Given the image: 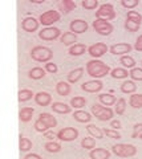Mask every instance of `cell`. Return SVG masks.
Returning <instances> with one entry per match:
<instances>
[{"label":"cell","mask_w":142,"mask_h":159,"mask_svg":"<svg viewBox=\"0 0 142 159\" xmlns=\"http://www.w3.org/2000/svg\"><path fill=\"white\" fill-rule=\"evenodd\" d=\"M112 69L110 66L105 64L104 61H101V60H90V61L86 62V73L88 76L93 77L94 80H98V78H102L108 76V74H110Z\"/></svg>","instance_id":"6da1fadb"},{"label":"cell","mask_w":142,"mask_h":159,"mask_svg":"<svg viewBox=\"0 0 142 159\" xmlns=\"http://www.w3.org/2000/svg\"><path fill=\"white\" fill-rule=\"evenodd\" d=\"M31 57H32V60H35L37 62H45L47 64L53 58V51L48 47L36 45V47L32 48Z\"/></svg>","instance_id":"7a4b0ae2"},{"label":"cell","mask_w":142,"mask_h":159,"mask_svg":"<svg viewBox=\"0 0 142 159\" xmlns=\"http://www.w3.org/2000/svg\"><path fill=\"white\" fill-rule=\"evenodd\" d=\"M92 114L94 116L98 121L101 122H106V121H112L113 119V116H114V110L112 107H108V106H104L101 103H94L90 109Z\"/></svg>","instance_id":"3957f363"},{"label":"cell","mask_w":142,"mask_h":159,"mask_svg":"<svg viewBox=\"0 0 142 159\" xmlns=\"http://www.w3.org/2000/svg\"><path fill=\"white\" fill-rule=\"evenodd\" d=\"M112 151L120 158H131L137 154V147L130 143H117L112 146Z\"/></svg>","instance_id":"277c9868"},{"label":"cell","mask_w":142,"mask_h":159,"mask_svg":"<svg viewBox=\"0 0 142 159\" xmlns=\"http://www.w3.org/2000/svg\"><path fill=\"white\" fill-rule=\"evenodd\" d=\"M60 17L61 15L58 11H55V9H48V11L43 12L39 17V21H40L41 25H44L45 28L48 27H53V24L60 21Z\"/></svg>","instance_id":"5b68a950"},{"label":"cell","mask_w":142,"mask_h":159,"mask_svg":"<svg viewBox=\"0 0 142 159\" xmlns=\"http://www.w3.org/2000/svg\"><path fill=\"white\" fill-rule=\"evenodd\" d=\"M96 19H102V20H106V21L114 20L116 19V11H114L113 4H110V3L101 4L98 7V9L96 11Z\"/></svg>","instance_id":"8992f818"},{"label":"cell","mask_w":142,"mask_h":159,"mask_svg":"<svg viewBox=\"0 0 142 159\" xmlns=\"http://www.w3.org/2000/svg\"><path fill=\"white\" fill-rule=\"evenodd\" d=\"M92 25H93V29L98 34H101V36H109L114 29L113 24L110 21H106V20H102V19H96Z\"/></svg>","instance_id":"52a82bcc"},{"label":"cell","mask_w":142,"mask_h":159,"mask_svg":"<svg viewBox=\"0 0 142 159\" xmlns=\"http://www.w3.org/2000/svg\"><path fill=\"white\" fill-rule=\"evenodd\" d=\"M57 138L62 142H72L78 138V130L76 127H62L57 131Z\"/></svg>","instance_id":"ba28073f"},{"label":"cell","mask_w":142,"mask_h":159,"mask_svg":"<svg viewBox=\"0 0 142 159\" xmlns=\"http://www.w3.org/2000/svg\"><path fill=\"white\" fill-rule=\"evenodd\" d=\"M39 37L44 41H53V40L61 37V31L56 27H48L39 32Z\"/></svg>","instance_id":"9c48e42d"},{"label":"cell","mask_w":142,"mask_h":159,"mask_svg":"<svg viewBox=\"0 0 142 159\" xmlns=\"http://www.w3.org/2000/svg\"><path fill=\"white\" fill-rule=\"evenodd\" d=\"M108 51H109V48H108V45L104 43H96L88 48V53H89L94 60L102 57Z\"/></svg>","instance_id":"30bf717a"},{"label":"cell","mask_w":142,"mask_h":159,"mask_svg":"<svg viewBox=\"0 0 142 159\" xmlns=\"http://www.w3.org/2000/svg\"><path fill=\"white\" fill-rule=\"evenodd\" d=\"M102 88H104V84L100 80H90L81 85V89L86 93H98L102 90Z\"/></svg>","instance_id":"8fae6325"},{"label":"cell","mask_w":142,"mask_h":159,"mask_svg":"<svg viewBox=\"0 0 142 159\" xmlns=\"http://www.w3.org/2000/svg\"><path fill=\"white\" fill-rule=\"evenodd\" d=\"M88 28H89V25H88V23L85 21V20L82 19H76V20H72L71 24H69V29L72 33L75 34H80V33H85L88 31Z\"/></svg>","instance_id":"7c38bea8"},{"label":"cell","mask_w":142,"mask_h":159,"mask_svg":"<svg viewBox=\"0 0 142 159\" xmlns=\"http://www.w3.org/2000/svg\"><path fill=\"white\" fill-rule=\"evenodd\" d=\"M130 51H131V45L129 43H118L109 48V52L114 54V56H125L126 53H130Z\"/></svg>","instance_id":"4fadbf2b"},{"label":"cell","mask_w":142,"mask_h":159,"mask_svg":"<svg viewBox=\"0 0 142 159\" xmlns=\"http://www.w3.org/2000/svg\"><path fill=\"white\" fill-rule=\"evenodd\" d=\"M39 25H40V21H39L37 19L32 17V16H28L21 21V28L25 32H29V33L36 32L39 29Z\"/></svg>","instance_id":"5bb4252c"},{"label":"cell","mask_w":142,"mask_h":159,"mask_svg":"<svg viewBox=\"0 0 142 159\" xmlns=\"http://www.w3.org/2000/svg\"><path fill=\"white\" fill-rule=\"evenodd\" d=\"M35 102L37 103L39 106H49V105H52V96L48 92H39V93H36L35 94Z\"/></svg>","instance_id":"9a60e30c"},{"label":"cell","mask_w":142,"mask_h":159,"mask_svg":"<svg viewBox=\"0 0 142 159\" xmlns=\"http://www.w3.org/2000/svg\"><path fill=\"white\" fill-rule=\"evenodd\" d=\"M89 158L90 159H109L110 151H108L106 148H102V147H96L93 150H90Z\"/></svg>","instance_id":"2e32d148"},{"label":"cell","mask_w":142,"mask_h":159,"mask_svg":"<svg viewBox=\"0 0 142 159\" xmlns=\"http://www.w3.org/2000/svg\"><path fill=\"white\" fill-rule=\"evenodd\" d=\"M39 119H40V121H41L48 129L56 127V125H57V119H56V117H53L51 113H41L40 116H39Z\"/></svg>","instance_id":"e0dca14e"},{"label":"cell","mask_w":142,"mask_h":159,"mask_svg":"<svg viewBox=\"0 0 142 159\" xmlns=\"http://www.w3.org/2000/svg\"><path fill=\"white\" fill-rule=\"evenodd\" d=\"M51 109L53 110V113L57 114H69L72 111V106L64 102H53L51 105Z\"/></svg>","instance_id":"ac0fdd59"},{"label":"cell","mask_w":142,"mask_h":159,"mask_svg":"<svg viewBox=\"0 0 142 159\" xmlns=\"http://www.w3.org/2000/svg\"><path fill=\"white\" fill-rule=\"evenodd\" d=\"M98 101H100L101 105L110 107V106L116 105L117 98H116V96H113V94H109V93H101V94H98Z\"/></svg>","instance_id":"d6986e66"},{"label":"cell","mask_w":142,"mask_h":159,"mask_svg":"<svg viewBox=\"0 0 142 159\" xmlns=\"http://www.w3.org/2000/svg\"><path fill=\"white\" fill-rule=\"evenodd\" d=\"M82 76H84V68H76L68 73L66 80L69 84H76L77 81H80Z\"/></svg>","instance_id":"ffe728a7"},{"label":"cell","mask_w":142,"mask_h":159,"mask_svg":"<svg viewBox=\"0 0 142 159\" xmlns=\"http://www.w3.org/2000/svg\"><path fill=\"white\" fill-rule=\"evenodd\" d=\"M71 84L68 82V81H58L57 82V85H56V92L58 96H61V97H66V96H69L71 94Z\"/></svg>","instance_id":"44dd1931"},{"label":"cell","mask_w":142,"mask_h":159,"mask_svg":"<svg viewBox=\"0 0 142 159\" xmlns=\"http://www.w3.org/2000/svg\"><path fill=\"white\" fill-rule=\"evenodd\" d=\"M60 41L64 44L65 47H72V45H75V44L77 43V34L75 33H72V32H64L61 34V37H60Z\"/></svg>","instance_id":"7402d4cb"},{"label":"cell","mask_w":142,"mask_h":159,"mask_svg":"<svg viewBox=\"0 0 142 159\" xmlns=\"http://www.w3.org/2000/svg\"><path fill=\"white\" fill-rule=\"evenodd\" d=\"M33 113H35V109L33 107L24 106L20 109V111H19V119H20L21 122H29L33 117Z\"/></svg>","instance_id":"603a6c76"},{"label":"cell","mask_w":142,"mask_h":159,"mask_svg":"<svg viewBox=\"0 0 142 159\" xmlns=\"http://www.w3.org/2000/svg\"><path fill=\"white\" fill-rule=\"evenodd\" d=\"M75 8H76V3L73 0H61L58 3V11H61V13L64 15H68Z\"/></svg>","instance_id":"cb8c5ba5"},{"label":"cell","mask_w":142,"mask_h":159,"mask_svg":"<svg viewBox=\"0 0 142 159\" xmlns=\"http://www.w3.org/2000/svg\"><path fill=\"white\" fill-rule=\"evenodd\" d=\"M73 118H75V121L80 122V123H89L92 119V116H90V113H88V111L76 110L73 113Z\"/></svg>","instance_id":"d4e9b609"},{"label":"cell","mask_w":142,"mask_h":159,"mask_svg":"<svg viewBox=\"0 0 142 159\" xmlns=\"http://www.w3.org/2000/svg\"><path fill=\"white\" fill-rule=\"evenodd\" d=\"M137 90V85L134 84L133 80H126L121 84V92L124 94H134Z\"/></svg>","instance_id":"484cf974"},{"label":"cell","mask_w":142,"mask_h":159,"mask_svg":"<svg viewBox=\"0 0 142 159\" xmlns=\"http://www.w3.org/2000/svg\"><path fill=\"white\" fill-rule=\"evenodd\" d=\"M86 130L88 133L90 134V137L93 138H96V139H102L104 138V131H102V129L98 127V126H96V125H93V123H89V125L86 126Z\"/></svg>","instance_id":"4316f807"},{"label":"cell","mask_w":142,"mask_h":159,"mask_svg":"<svg viewBox=\"0 0 142 159\" xmlns=\"http://www.w3.org/2000/svg\"><path fill=\"white\" fill-rule=\"evenodd\" d=\"M45 73H47L45 69H43L40 66H35L28 72V77L31 80H41L45 77Z\"/></svg>","instance_id":"83f0119b"},{"label":"cell","mask_w":142,"mask_h":159,"mask_svg":"<svg viewBox=\"0 0 142 159\" xmlns=\"http://www.w3.org/2000/svg\"><path fill=\"white\" fill-rule=\"evenodd\" d=\"M88 51V48L85 44H75V45H72L69 48V51H68V53L71 54V56H81V54H84L85 52Z\"/></svg>","instance_id":"f1b7e54d"},{"label":"cell","mask_w":142,"mask_h":159,"mask_svg":"<svg viewBox=\"0 0 142 159\" xmlns=\"http://www.w3.org/2000/svg\"><path fill=\"white\" fill-rule=\"evenodd\" d=\"M110 76L114 80H124V78H128L129 72L125 68H116V69H112Z\"/></svg>","instance_id":"f546056e"},{"label":"cell","mask_w":142,"mask_h":159,"mask_svg":"<svg viewBox=\"0 0 142 159\" xmlns=\"http://www.w3.org/2000/svg\"><path fill=\"white\" fill-rule=\"evenodd\" d=\"M32 147H33V143L29 138H25L23 135L19 137V148H20V151H24V152L29 151Z\"/></svg>","instance_id":"4dcf8cb0"},{"label":"cell","mask_w":142,"mask_h":159,"mask_svg":"<svg viewBox=\"0 0 142 159\" xmlns=\"http://www.w3.org/2000/svg\"><path fill=\"white\" fill-rule=\"evenodd\" d=\"M32 97H35V94H33L31 89H21L17 93V98L20 102H27L29 99H32Z\"/></svg>","instance_id":"1f68e13d"},{"label":"cell","mask_w":142,"mask_h":159,"mask_svg":"<svg viewBox=\"0 0 142 159\" xmlns=\"http://www.w3.org/2000/svg\"><path fill=\"white\" fill-rule=\"evenodd\" d=\"M120 64L122 65V68H125V69H133L135 68V60L131 57V56H122L120 58Z\"/></svg>","instance_id":"d6a6232c"},{"label":"cell","mask_w":142,"mask_h":159,"mask_svg":"<svg viewBox=\"0 0 142 159\" xmlns=\"http://www.w3.org/2000/svg\"><path fill=\"white\" fill-rule=\"evenodd\" d=\"M44 148H45V151L51 152V154H56V152L61 151V145L55 141H48L45 145H44Z\"/></svg>","instance_id":"836d02e7"},{"label":"cell","mask_w":142,"mask_h":159,"mask_svg":"<svg viewBox=\"0 0 142 159\" xmlns=\"http://www.w3.org/2000/svg\"><path fill=\"white\" fill-rule=\"evenodd\" d=\"M86 105V99L85 97H81V96H76L71 99V106L73 109H77V110H80Z\"/></svg>","instance_id":"e575fe53"},{"label":"cell","mask_w":142,"mask_h":159,"mask_svg":"<svg viewBox=\"0 0 142 159\" xmlns=\"http://www.w3.org/2000/svg\"><path fill=\"white\" fill-rule=\"evenodd\" d=\"M126 105H128V102H126L125 98H122V97L118 98L116 102V106H114V113L117 116H122L126 110Z\"/></svg>","instance_id":"d590c367"},{"label":"cell","mask_w":142,"mask_h":159,"mask_svg":"<svg viewBox=\"0 0 142 159\" xmlns=\"http://www.w3.org/2000/svg\"><path fill=\"white\" fill-rule=\"evenodd\" d=\"M129 105L134 109H141L142 107V94H131L129 98Z\"/></svg>","instance_id":"8d00e7d4"},{"label":"cell","mask_w":142,"mask_h":159,"mask_svg":"<svg viewBox=\"0 0 142 159\" xmlns=\"http://www.w3.org/2000/svg\"><path fill=\"white\" fill-rule=\"evenodd\" d=\"M81 147L85 148V150H93V148H96V139L93 138V137H85V138H82Z\"/></svg>","instance_id":"74e56055"},{"label":"cell","mask_w":142,"mask_h":159,"mask_svg":"<svg viewBox=\"0 0 142 159\" xmlns=\"http://www.w3.org/2000/svg\"><path fill=\"white\" fill-rule=\"evenodd\" d=\"M81 6L84 7L85 9H89V11H93V9H98L100 7V4L97 0H82L81 2Z\"/></svg>","instance_id":"f35d334b"},{"label":"cell","mask_w":142,"mask_h":159,"mask_svg":"<svg viewBox=\"0 0 142 159\" xmlns=\"http://www.w3.org/2000/svg\"><path fill=\"white\" fill-rule=\"evenodd\" d=\"M102 131H104V134L108 138H112V139H121L122 138L121 134L118 133V130H114V129H112V127H109V129L104 127L102 129Z\"/></svg>","instance_id":"ab89813d"},{"label":"cell","mask_w":142,"mask_h":159,"mask_svg":"<svg viewBox=\"0 0 142 159\" xmlns=\"http://www.w3.org/2000/svg\"><path fill=\"white\" fill-rule=\"evenodd\" d=\"M126 19L131 20V21H134L137 24H140V25H141V23H142V15L138 13L137 11H129L128 15H126Z\"/></svg>","instance_id":"60d3db41"},{"label":"cell","mask_w":142,"mask_h":159,"mask_svg":"<svg viewBox=\"0 0 142 159\" xmlns=\"http://www.w3.org/2000/svg\"><path fill=\"white\" fill-rule=\"evenodd\" d=\"M129 76L133 81H142V68H133L130 69Z\"/></svg>","instance_id":"b9f144b4"},{"label":"cell","mask_w":142,"mask_h":159,"mask_svg":"<svg viewBox=\"0 0 142 159\" xmlns=\"http://www.w3.org/2000/svg\"><path fill=\"white\" fill-rule=\"evenodd\" d=\"M140 24H137V23H134V21H131V20H128L126 19L125 20V29L128 32H130V33H134V32H137L140 29Z\"/></svg>","instance_id":"7bdbcfd3"},{"label":"cell","mask_w":142,"mask_h":159,"mask_svg":"<svg viewBox=\"0 0 142 159\" xmlns=\"http://www.w3.org/2000/svg\"><path fill=\"white\" fill-rule=\"evenodd\" d=\"M140 4V0H121V6L124 8H128V9H133Z\"/></svg>","instance_id":"ee69618b"},{"label":"cell","mask_w":142,"mask_h":159,"mask_svg":"<svg viewBox=\"0 0 142 159\" xmlns=\"http://www.w3.org/2000/svg\"><path fill=\"white\" fill-rule=\"evenodd\" d=\"M33 127H35V130L36 131H39V133H47V131H49V129H48L45 125H44V123L40 121V119H36V121H35V125H33Z\"/></svg>","instance_id":"f6af8a7d"},{"label":"cell","mask_w":142,"mask_h":159,"mask_svg":"<svg viewBox=\"0 0 142 159\" xmlns=\"http://www.w3.org/2000/svg\"><path fill=\"white\" fill-rule=\"evenodd\" d=\"M140 134H142V122L135 123V125L133 126V133H131V138L138 139V135H140Z\"/></svg>","instance_id":"bcb514c9"},{"label":"cell","mask_w":142,"mask_h":159,"mask_svg":"<svg viewBox=\"0 0 142 159\" xmlns=\"http://www.w3.org/2000/svg\"><path fill=\"white\" fill-rule=\"evenodd\" d=\"M45 70L48 72V73H51V74H56L57 73V70H58V68H57V65L55 62H52V61H49V62H47L45 64Z\"/></svg>","instance_id":"7dc6e473"},{"label":"cell","mask_w":142,"mask_h":159,"mask_svg":"<svg viewBox=\"0 0 142 159\" xmlns=\"http://www.w3.org/2000/svg\"><path fill=\"white\" fill-rule=\"evenodd\" d=\"M134 49H135L137 52H142V34H140V36H138V39L135 40Z\"/></svg>","instance_id":"c3c4849f"},{"label":"cell","mask_w":142,"mask_h":159,"mask_svg":"<svg viewBox=\"0 0 142 159\" xmlns=\"http://www.w3.org/2000/svg\"><path fill=\"white\" fill-rule=\"evenodd\" d=\"M121 121H120V119H112V121H110V127L112 129H114V130H120V129H121Z\"/></svg>","instance_id":"681fc988"},{"label":"cell","mask_w":142,"mask_h":159,"mask_svg":"<svg viewBox=\"0 0 142 159\" xmlns=\"http://www.w3.org/2000/svg\"><path fill=\"white\" fill-rule=\"evenodd\" d=\"M44 138L48 139V141H53L55 138H57V134L52 133V131H47V133H44Z\"/></svg>","instance_id":"f907efd6"},{"label":"cell","mask_w":142,"mask_h":159,"mask_svg":"<svg viewBox=\"0 0 142 159\" xmlns=\"http://www.w3.org/2000/svg\"><path fill=\"white\" fill-rule=\"evenodd\" d=\"M24 159H43L39 154H35V152H29V154H27L25 157H24Z\"/></svg>","instance_id":"816d5d0a"},{"label":"cell","mask_w":142,"mask_h":159,"mask_svg":"<svg viewBox=\"0 0 142 159\" xmlns=\"http://www.w3.org/2000/svg\"><path fill=\"white\" fill-rule=\"evenodd\" d=\"M138 139H142V134H140V135H138Z\"/></svg>","instance_id":"f5cc1de1"},{"label":"cell","mask_w":142,"mask_h":159,"mask_svg":"<svg viewBox=\"0 0 142 159\" xmlns=\"http://www.w3.org/2000/svg\"><path fill=\"white\" fill-rule=\"evenodd\" d=\"M141 65H142V61H141Z\"/></svg>","instance_id":"db71d44e"}]
</instances>
